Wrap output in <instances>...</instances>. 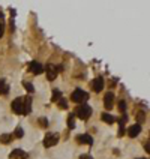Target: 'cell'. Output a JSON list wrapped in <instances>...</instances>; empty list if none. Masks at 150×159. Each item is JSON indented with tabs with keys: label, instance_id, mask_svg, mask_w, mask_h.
<instances>
[{
	"label": "cell",
	"instance_id": "obj_13",
	"mask_svg": "<svg viewBox=\"0 0 150 159\" xmlns=\"http://www.w3.org/2000/svg\"><path fill=\"white\" fill-rule=\"evenodd\" d=\"M101 119H102V122L108 123V125H113V123L116 122V117L114 116H111L110 113H102L101 114Z\"/></svg>",
	"mask_w": 150,
	"mask_h": 159
},
{
	"label": "cell",
	"instance_id": "obj_2",
	"mask_svg": "<svg viewBox=\"0 0 150 159\" xmlns=\"http://www.w3.org/2000/svg\"><path fill=\"white\" fill-rule=\"evenodd\" d=\"M74 114H75V117H80L81 120H89L90 116H92V108L87 104H81V105L77 107Z\"/></svg>",
	"mask_w": 150,
	"mask_h": 159
},
{
	"label": "cell",
	"instance_id": "obj_25",
	"mask_svg": "<svg viewBox=\"0 0 150 159\" xmlns=\"http://www.w3.org/2000/svg\"><path fill=\"white\" fill-rule=\"evenodd\" d=\"M78 159H93V158L90 156V155H81V156H80Z\"/></svg>",
	"mask_w": 150,
	"mask_h": 159
},
{
	"label": "cell",
	"instance_id": "obj_16",
	"mask_svg": "<svg viewBox=\"0 0 150 159\" xmlns=\"http://www.w3.org/2000/svg\"><path fill=\"white\" fill-rule=\"evenodd\" d=\"M74 128H75V114L71 113L69 116H68V129L72 131Z\"/></svg>",
	"mask_w": 150,
	"mask_h": 159
},
{
	"label": "cell",
	"instance_id": "obj_3",
	"mask_svg": "<svg viewBox=\"0 0 150 159\" xmlns=\"http://www.w3.org/2000/svg\"><path fill=\"white\" fill-rule=\"evenodd\" d=\"M71 99H72V102H75V104L86 102L89 99V93L84 92L83 89H75V90L72 92V95H71Z\"/></svg>",
	"mask_w": 150,
	"mask_h": 159
},
{
	"label": "cell",
	"instance_id": "obj_5",
	"mask_svg": "<svg viewBox=\"0 0 150 159\" xmlns=\"http://www.w3.org/2000/svg\"><path fill=\"white\" fill-rule=\"evenodd\" d=\"M104 107H105V110H108V111L114 107V93H113V92H107V93H105Z\"/></svg>",
	"mask_w": 150,
	"mask_h": 159
},
{
	"label": "cell",
	"instance_id": "obj_17",
	"mask_svg": "<svg viewBox=\"0 0 150 159\" xmlns=\"http://www.w3.org/2000/svg\"><path fill=\"white\" fill-rule=\"evenodd\" d=\"M60 98H62V92H60V89H54V90H53V96H51V102H57Z\"/></svg>",
	"mask_w": 150,
	"mask_h": 159
},
{
	"label": "cell",
	"instance_id": "obj_27",
	"mask_svg": "<svg viewBox=\"0 0 150 159\" xmlns=\"http://www.w3.org/2000/svg\"><path fill=\"white\" fill-rule=\"evenodd\" d=\"M113 152H114V155H116V156H120V152H119V149H114Z\"/></svg>",
	"mask_w": 150,
	"mask_h": 159
},
{
	"label": "cell",
	"instance_id": "obj_18",
	"mask_svg": "<svg viewBox=\"0 0 150 159\" xmlns=\"http://www.w3.org/2000/svg\"><path fill=\"white\" fill-rule=\"evenodd\" d=\"M38 125L41 126L42 129H48V125H50V123H48V119H47V117H39V119H38Z\"/></svg>",
	"mask_w": 150,
	"mask_h": 159
},
{
	"label": "cell",
	"instance_id": "obj_28",
	"mask_svg": "<svg viewBox=\"0 0 150 159\" xmlns=\"http://www.w3.org/2000/svg\"><path fill=\"white\" fill-rule=\"evenodd\" d=\"M137 159H146V158H137Z\"/></svg>",
	"mask_w": 150,
	"mask_h": 159
},
{
	"label": "cell",
	"instance_id": "obj_12",
	"mask_svg": "<svg viewBox=\"0 0 150 159\" xmlns=\"http://www.w3.org/2000/svg\"><path fill=\"white\" fill-rule=\"evenodd\" d=\"M9 84L6 83V80L5 78H0V95L2 96H6L8 93H9Z\"/></svg>",
	"mask_w": 150,
	"mask_h": 159
},
{
	"label": "cell",
	"instance_id": "obj_19",
	"mask_svg": "<svg viewBox=\"0 0 150 159\" xmlns=\"http://www.w3.org/2000/svg\"><path fill=\"white\" fill-rule=\"evenodd\" d=\"M57 107L60 110H68V101L66 99H63V98H60L57 101Z\"/></svg>",
	"mask_w": 150,
	"mask_h": 159
},
{
	"label": "cell",
	"instance_id": "obj_11",
	"mask_svg": "<svg viewBox=\"0 0 150 159\" xmlns=\"http://www.w3.org/2000/svg\"><path fill=\"white\" fill-rule=\"evenodd\" d=\"M140 132H141V126L137 125V123L128 128V135L131 137V138H135V137H138Z\"/></svg>",
	"mask_w": 150,
	"mask_h": 159
},
{
	"label": "cell",
	"instance_id": "obj_9",
	"mask_svg": "<svg viewBox=\"0 0 150 159\" xmlns=\"http://www.w3.org/2000/svg\"><path fill=\"white\" fill-rule=\"evenodd\" d=\"M75 140H77L78 144H87V146H92L93 144V138L89 134H80V135L75 137Z\"/></svg>",
	"mask_w": 150,
	"mask_h": 159
},
{
	"label": "cell",
	"instance_id": "obj_23",
	"mask_svg": "<svg viewBox=\"0 0 150 159\" xmlns=\"http://www.w3.org/2000/svg\"><path fill=\"white\" fill-rule=\"evenodd\" d=\"M143 146H144V150H146V152L149 153V140H146V141L143 143Z\"/></svg>",
	"mask_w": 150,
	"mask_h": 159
},
{
	"label": "cell",
	"instance_id": "obj_21",
	"mask_svg": "<svg viewBox=\"0 0 150 159\" xmlns=\"http://www.w3.org/2000/svg\"><path fill=\"white\" fill-rule=\"evenodd\" d=\"M12 137H14V138H23V137H24L23 128H20V126H18V128L15 129V132L12 134Z\"/></svg>",
	"mask_w": 150,
	"mask_h": 159
},
{
	"label": "cell",
	"instance_id": "obj_6",
	"mask_svg": "<svg viewBox=\"0 0 150 159\" xmlns=\"http://www.w3.org/2000/svg\"><path fill=\"white\" fill-rule=\"evenodd\" d=\"M44 71H45L48 81H54V80L57 78V69H56L54 65H47L45 68H44Z\"/></svg>",
	"mask_w": 150,
	"mask_h": 159
},
{
	"label": "cell",
	"instance_id": "obj_24",
	"mask_svg": "<svg viewBox=\"0 0 150 159\" xmlns=\"http://www.w3.org/2000/svg\"><path fill=\"white\" fill-rule=\"evenodd\" d=\"M3 33H5V26H3V24L0 23V38L3 36Z\"/></svg>",
	"mask_w": 150,
	"mask_h": 159
},
{
	"label": "cell",
	"instance_id": "obj_8",
	"mask_svg": "<svg viewBox=\"0 0 150 159\" xmlns=\"http://www.w3.org/2000/svg\"><path fill=\"white\" fill-rule=\"evenodd\" d=\"M29 71L33 74V75H41L44 72V66L39 63V62H30L29 63Z\"/></svg>",
	"mask_w": 150,
	"mask_h": 159
},
{
	"label": "cell",
	"instance_id": "obj_15",
	"mask_svg": "<svg viewBox=\"0 0 150 159\" xmlns=\"http://www.w3.org/2000/svg\"><path fill=\"white\" fill-rule=\"evenodd\" d=\"M135 119H137V125L141 126L144 122H146V119H147V117H146V113H144V111H140V113H137Z\"/></svg>",
	"mask_w": 150,
	"mask_h": 159
},
{
	"label": "cell",
	"instance_id": "obj_10",
	"mask_svg": "<svg viewBox=\"0 0 150 159\" xmlns=\"http://www.w3.org/2000/svg\"><path fill=\"white\" fill-rule=\"evenodd\" d=\"M27 158H29V155L21 149H15V150H12L9 153V159H27Z\"/></svg>",
	"mask_w": 150,
	"mask_h": 159
},
{
	"label": "cell",
	"instance_id": "obj_26",
	"mask_svg": "<svg viewBox=\"0 0 150 159\" xmlns=\"http://www.w3.org/2000/svg\"><path fill=\"white\" fill-rule=\"evenodd\" d=\"M3 20H5V15H3V12L0 11V23L3 24Z\"/></svg>",
	"mask_w": 150,
	"mask_h": 159
},
{
	"label": "cell",
	"instance_id": "obj_7",
	"mask_svg": "<svg viewBox=\"0 0 150 159\" xmlns=\"http://www.w3.org/2000/svg\"><path fill=\"white\" fill-rule=\"evenodd\" d=\"M104 86H105V83H104V80L101 78V77L95 78L92 83H90V87H92V90L96 92V93H99V92L104 90Z\"/></svg>",
	"mask_w": 150,
	"mask_h": 159
},
{
	"label": "cell",
	"instance_id": "obj_14",
	"mask_svg": "<svg viewBox=\"0 0 150 159\" xmlns=\"http://www.w3.org/2000/svg\"><path fill=\"white\" fill-rule=\"evenodd\" d=\"M11 141H14L12 134H2V135H0V143H2V144H9Z\"/></svg>",
	"mask_w": 150,
	"mask_h": 159
},
{
	"label": "cell",
	"instance_id": "obj_20",
	"mask_svg": "<svg viewBox=\"0 0 150 159\" xmlns=\"http://www.w3.org/2000/svg\"><path fill=\"white\" fill-rule=\"evenodd\" d=\"M23 87L26 90L29 92V93H33L35 92V87H33V84L32 83H29V81H23Z\"/></svg>",
	"mask_w": 150,
	"mask_h": 159
},
{
	"label": "cell",
	"instance_id": "obj_1",
	"mask_svg": "<svg viewBox=\"0 0 150 159\" xmlns=\"http://www.w3.org/2000/svg\"><path fill=\"white\" fill-rule=\"evenodd\" d=\"M12 111L20 116H27L32 111V98L30 96H18L11 104Z\"/></svg>",
	"mask_w": 150,
	"mask_h": 159
},
{
	"label": "cell",
	"instance_id": "obj_4",
	"mask_svg": "<svg viewBox=\"0 0 150 159\" xmlns=\"http://www.w3.org/2000/svg\"><path fill=\"white\" fill-rule=\"evenodd\" d=\"M59 140H60V135H59L57 132H48L44 138V147L45 149H50L53 147V146H56L59 143Z\"/></svg>",
	"mask_w": 150,
	"mask_h": 159
},
{
	"label": "cell",
	"instance_id": "obj_22",
	"mask_svg": "<svg viewBox=\"0 0 150 159\" xmlns=\"http://www.w3.org/2000/svg\"><path fill=\"white\" fill-rule=\"evenodd\" d=\"M117 108H119V111H120L122 114H125L126 113V101H123V99H122V101H119Z\"/></svg>",
	"mask_w": 150,
	"mask_h": 159
}]
</instances>
